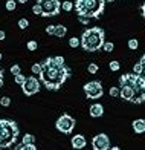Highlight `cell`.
Instances as JSON below:
<instances>
[{
  "label": "cell",
  "mask_w": 145,
  "mask_h": 150,
  "mask_svg": "<svg viewBox=\"0 0 145 150\" xmlns=\"http://www.w3.org/2000/svg\"><path fill=\"white\" fill-rule=\"evenodd\" d=\"M40 64H41V71L38 74L40 83H43L44 87L49 91H58L72 75L70 67L66 64L64 57L61 55L49 57L43 60Z\"/></svg>",
  "instance_id": "6da1fadb"
},
{
  "label": "cell",
  "mask_w": 145,
  "mask_h": 150,
  "mask_svg": "<svg viewBox=\"0 0 145 150\" xmlns=\"http://www.w3.org/2000/svg\"><path fill=\"white\" fill-rule=\"evenodd\" d=\"M119 97L133 104H142L145 101V72L136 75L133 72L119 77Z\"/></svg>",
  "instance_id": "7a4b0ae2"
},
{
  "label": "cell",
  "mask_w": 145,
  "mask_h": 150,
  "mask_svg": "<svg viewBox=\"0 0 145 150\" xmlns=\"http://www.w3.org/2000/svg\"><path fill=\"white\" fill-rule=\"evenodd\" d=\"M106 43V32L99 26H93V28H87L80 38V46L82 51L86 52H95L102 49Z\"/></svg>",
  "instance_id": "3957f363"
},
{
  "label": "cell",
  "mask_w": 145,
  "mask_h": 150,
  "mask_svg": "<svg viewBox=\"0 0 145 150\" xmlns=\"http://www.w3.org/2000/svg\"><path fill=\"white\" fill-rule=\"evenodd\" d=\"M107 0H75L77 16L86 18H99L106 9Z\"/></svg>",
  "instance_id": "277c9868"
},
{
  "label": "cell",
  "mask_w": 145,
  "mask_h": 150,
  "mask_svg": "<svg viewBox=\"0 0 145 150\" xmlns=\"http://www.w3.org/2000/svg\"><path fill=\"white\" fill-rule=\"evenodd\" d=\"M20 129L15 121L0 118V149H9L17 142Z\"/></svg>",
  "instance_id": "5b68a950"
},
{
  "label": "cell",
  "mask_w": 145,
  "mask_h": 150,
  "mask_svg": "<svg viewBox=\"0 0 145 150\" xmlns=\"http://www.w3.org/2000/svg\"><path fill=\"white\" fill-rule=\"evenodd\" d=\"M37 5L41 9V17H55L61 11L60 0H37Z\"/></svg>",
  "instance_id": "8992f818"
},
{
  "label": "cell",
  "mask_w": 145,
  "mask_h": 150,
  "mask_svg": "<svg viewBox=\"0 0 145 150\" xmlns=\"http://www.w3.org/2000/svg\"><path fill=\"white\" fill-rule=\"evenodd\" d=\"M75 126H77V120H75L73 117H70L69 113H63L61 117L57 120V122H55V127H57V130L61 132V133H72Z\"/></svg>",
  "instance_id": "52a82bcc"
},
{
  "label": "cell",
  "mask_w": 145,
  "mask_h": 150,
  "mask_svg": "<svg viewBox=\"0 0 145 150\" xmlns=\"http://www.w3.org/2000/svg\"><path fill=\"white\" fill-rule=\"evenodd\" d=\"M82 89H84V93L89 100H99L104 95V89H102V84L99 81H89Z\"/></svg>",
  "instance_id": "ba28073f"
},
{
  "label": "cell",
  "mask_w": 145,
  "mask_h": 150,
  "mask_svg": "<svg viewBox=\"0 0 145 150\" xmlns=\"http://www.w3.org/2000/svg\"><path fill=\"white\" fill-rule=\"evenodd\" d=\"M22 91L26 97H32V95L38 93L40 91V80H37L35 77H27L26 81L22 84Z\"/></svg>",
  "instance_id": "9c48e42d"
},
{
  "label": "cell",
  "mask_w": 145,
  "mask_h": 150,
  "mask_svg": "<svg viewBox=\"0 0 145 150\" xmlns=\"http://www.w3.org/2000/svg\"><path fill=\"white\" fill-rule=\"evenodd\" d=\"M92 149L93 150H108L110 149V138L106 133H98L92 139Z\"/></svg>",
  "instance_id": "30bf717a"
},
{
  "label": "cell",
  "mask_w": 145,
  "mask_h": 150,
  "mask_svg": "<svg viewBox=\"0 0 145 150\" xmlns=\"http://www.w3.org/2000/svg\"><path fill=\"white\" fill-rule=\"evenodd\" d=\"M70 144H72V147H73V149L81 150V149H84V147H86L87 139L84 138V135H75V136H72Z\"/></svg>",
  "instance_id": "8fae6325"
},
{
  "label": "cell",
  "mask_w": 145,
  "mask_h": 150,
  "mask_svg": "<svg viewBox=\"0 0 145 150\" xmlns=\"http://www.w3.org/2000/svg\"><path fill=\"white\" fill-rule=\"evenodd\" d=\"M92 118H101L102 115H104V107H102L99 103H95L90 106V110H89Z\"/></svg>",
  "instance_id": "7c38bea8"
},
{
  "label": "cell",
  "mask_w": 145,
  "mask_h": 150,
  "mask_svg": "<svg viewBox=\"0 0 145 150\" xmlns=\"http://www.w3.org/2000/svg\"><path fill=\"white\" fill-rule=\"evenodd\" d=\"M132 124H133V130H134V133H137V135L145 133V120H144V118L134 120Z\"/></svg>",
  "instance_id": "4fadbf2b"
},
{
  "label": "cell",
  "mask_w": 145,
  "mask_h": 150,
  "mask_svg": "<svg viewBox=\"0 0 145 150\" xmlns=\"http://www.w3.org/2000/svg\"><path fill=\"white\" fill-rule=\"evenodd\" d=\"M66 34H67V28H66V26H63V25H55V34H53L55 37L63 38Z\"/></svg>",
  "instance_id": "5bb4252c"
},
{
  "label": "cell",
  "mask_w": 145,
  "mask_h": 150,
  "mask_svg": "<svg viewBox=\"0 0 145 150\" xmlns=\"http://www.w3.org/2000/svg\"><path fill=\"white\" fill-rule=\"evenodd\" d=\"M22 144H35V136L32 133H25L22 138Z\"/></svg>",
  "instance_id": "9a60e30c"
},
{
  "label": "cell",
  "mask_w": 145,
  "mask_h": 150,
  "mask_svg": "<svg viewBox=\"0 0 145 150\" xmlns=\"http://www.w3.org/2000/svg\"><path fill=\"white\" fill-rule=\"evenodd\" d=\"M14 150H38L35 144H17L15 147H14Z\"/></svg>",
  "instance_id": "2e32d148"
},
{
  "label": "cell",
  "mask_w": 145,
  "mask_h": 150,
  "mask_svg": "<svg viewBox=\"0 0 145 150\" xmlns=\"http://www.w3.org/2000/svg\"><path fill=\"white\" fill-rule=\"evenodd\" d=\"M127 45H128V49H132V51H136L137 47H139V42H137V38H130Z\"/></svg>",
  "instance_id": "e0dca14e"
},
{
  "label": "cell",
  "mask_w": 145,
  "mask_h": 150,
  "mask_svg": "<svg viewBox=\"0 0 145 150\" xmlns=\"http://www.w3.org/2000/svg\"><path fill=\"white\" fill-rule=\"evenodd\" d=\"M5 8H6V11H15V8H17V2H14V0H6Z\"/></svg>",
  "instance_id": "ac0fdd59"
},
{
  "label": "cell",
  "mask_w": 145,
  "mask_h": 150,
  "mask_svg": "<svg viewBox=\"0 0 145 150\" xmlns=\"http://www.w3.org/2000/svg\"><path fill=\"white\" fill-rule=\"evenodd\" d=\"M110 69H112L113 72H118L119 69H121V64H119V61H116V60H113V61H110Z\"/></svg>",
  "instance_id": "d6986e66"
},
{
  "label": "cell",
  "mask_w": 145,
  "mask_h": 150,
  "mask_svg": "<svg viewBox=\"0 0 145 150\" xmlns=\"http://www.w3.org/2000/svg\"><path fill=\"white\" fill-rule=\"evenodd\" d=\"M61 9H64V11H72V9H73V3L69 2V0H66V2L61 3Z\"/></svg>",
  "instance_id": "ffe728a7"
},
{
  "label": "cell",
  "mask_w": 145,
  "mask_h": 150,
  "mask_svg": "<svg viewBox=\"0 0 145 150\" xmlns=\"http://www.w3.org/2000/svg\"><path fill=\"white\" fill-rule=\"evenodd\" d=\"M26 47H27V51H37V47H38V43L35 42V40H31V42H27Z\"/></svg>",
  "instance_id": "44dd1931"
},
{
  "label": "cell",
  "mask_w": 145,
  "mask_h": 150,
  "mask_svg": "<svg viewBox=\"0 0 145 150\" xmlns=\"http://www.w3.org/2000/svg\"><path fill=\"white\" fill-rule=\"evenodd\" d=\"M27 26H29V20L27 18H20L18 20V28L20 29H26Z\"/></svg>",
  "instance_id": "7402d4cb"
},
{
  "label": "cell",
  "mask_w": 145,
  "mask_h": 150,
  "mask_svg": "<svg viewBox=\"0 0 145 150\" xmlns=\"http://www.w3.org/2000/svg\"><path fill=\"white\" fill-rule=\"evenodd\" d=\"M14 81H15L17 84L22 86L25 81H26V77H25V75H22V74H18V75H15V77H14Z\"/></svg>",
  "instance_id": "603a6c76"
},
{
  "label": "cell",
  "mask_w": 145,
  "mask_h": 150,
  "mask_svg": "<svg viewBox=\"0 0 145 150\" xmlns=\"http://www.w3.org/2000/svg\"><path fill=\"white\" fill-rule=\"evenodd\" d=\"M144 72V67H142V64L141 63H136L134 66H133V74H136V75H141Z\"/></svg>",
  "instance_id": "cb8c5ba5"
},
{
  "label": "cell",
  "mask_w": 145,
  "mask_h": 150,
  "mask_svg": "<svg viewBox=\"0 0 145 150\" xmlns=\"http://www.w3.org/2000/svg\"><path fill=\"white\" fill-rule=\"evenodd\" d=\"M69 46L70 47H78L80 46V38H77V37L69 38Z\"/></svg>",
  "instance_id": "d4e9b609"
},
{
  "label": "cell",
  "mask_w": 145,
  "mask_h": 150,
  "mask_svg": "<svg viewBox=\"0 0 145 150\" xmlns=\"http://www.w3.org/2000/svg\"><path fill=\"white\" fill-rule=\"evenodd\" d=\"M87 71H89V74H96V72H98V64H96V63H90V64H89L87 66Z\"/></svg>",
  "instance_id": "484cf974"
},
{
  "label": "cell",
  "mask_w": 145,
  "mask_h": 150,
  "mask_svg": "<svg viewBox=\"0 0 145 150\" xmlns=\"http://www.w3.org/2000/svg\"><path fill=\"white\" fill-rule=\"evenodd\" d=\"M102 49H104L106 52H112V51L115 49V45H113L112 42H106L104 46H102Z\"/></svg>",
  "instance_id": "4316f807"
},
{
  "label": "cell",
  "mask_w": 145,
  "mask_h": 150,
  "mask_svg": "<svg viewBox=\"0 0 145 150\" xmlns=\"http://www.w3.org/2000/svg\"><path fill=\"white\" fill-rule=\"evenodd\" d=\"M9 104H11V98L9 97H2V98H0V106L8 107Z\"/></svg>",
  "instance_id": "83f0119b"
},
{
  "label": "cell",
  "mask_w": 145,
  "mask_h": 150,
  "mask_svg": "<svg viewBox=\"0 0 145 150\" xmlns=\"http://www.w3.org/2000/svg\"><path fill=\"white\" fill-rule=\"evenodd\" d=\"M11 74L14 75V77H15V75H18V74H22V69H20V66L18 64H14V66H11Z\"/></svg>",
  "instance_id": "f1b7e54d"
},
{
  "label": "cell",
  "mask_w": 145,
  "mask_h": 150,
  "mask_svg": "<svg viewBox=\"0 0 145 150\" xmlns=\"http://www.w3.org/2000/svg\"><path fill=\"white\" fill-rule=\"evenodd\" d=\"M31 71H32V74H34V75H38V74H40V71H41V64H40V63H35V64H32Z\"/></svg>",
  "instance_id": "f546056e"
},
{
  "label": "cell",
  "mask_w": 145,
  "mask_h": 150,
  "mask_svg": "<svg viewBox=\"0 0 145 150\" xmlns=\"http://www.w3.org/2000/svg\"><path fill=\"white\" fill-rule=\"evenodd\" d=\"M110 95L112 97H119V87H110Z\"/></svg>",
  "instance_id": "4dcf8cb0"
},
{
  "label": "cell",
  "mask_w": 145,
  "mask_h": 150,
  "mask_svg": "<svg viewBox=\"0 0 145 150\" xmlns=\"http://www.w3.org/2000/svg\"><path fill=\"white\" fill-rule=\"evenodd\" d=\"M46 32L49 34V35H53V34H55V25H49V26H46Z\"/></svg>",
  "instance_id": "1f68e13d"
},
{
  "label": "cell",
  "mask_w": 145,
  "mask_h": 150,
  "mask_svg": "<svg viewBox=\"0 0 145 150\" xmlns=\"http://www.w3.org/2000/svg\"><path fill=\"white\" fill-rule=\"evenodd\" d=\"M32 12H34L35 16H41V9H40V6H38L37 3L32 6Z\"/></svg>",
  "instance_id": "d6a6232c"
},
{
  "label": "cell",
  "mask_w": 145,
  "mask_h": 150,
  "mask_svg": "<svg viewBox=\"0 0 145 150\" xmlns=\"http://www.w3.org/2000/svg\"><path fill=\"white\" fill-rule=\"evenodd\" d=\"M78 22H80V23H82V25H89V22H90V20L86 18V17H81V16H78Z\"/></svg>",
  "instance_id": "836d02e7"
},
{
  "label": "cell",
  "mask_w": 145,
  "mask_h": 150,
  "mask_svg": "<svg viewBox=\"0 0 145 150\" xmlns=\"http://www.w3.org/2000/svg\"><path fill=\"white\" fill-rule=\"evenodd\" d=\"M3 75H5L3 69H0V87H3Z\"/></svg>",
  "instance_id": "e575fe53"
},
{
  "label": "cell",
  "mask_w": 145,
  "mask_h": 150,
  "mask_svg": "<svg viewBox=\"0 0 145 150\" xmlns=\"http://www.w3.org/2000/svg\"><path fill=\"white\" fill-rule=\"evenodd\" d=\"M139 63L142 64V67H144V72H145V54L141 57V60H139Z\"/></svg>",
  "instance_id": "d590c367"
},
{
  "label": "cell",
  "mask_w": 145,
  "mask_h": 150,
  "mask_svg": "<svg viewBox=\"0 0 145 150\" xmlns=\"http://www.w3.org/2000/svg\"><path fill=\"white\" fill-rule=\"evenodd\" d=\"M141 12H142V17L145 18V0H144V3L141 5Z\"/></svg>",
  "instance_id": "8d00e7d4"
},
{
  "label": "cell",
  "mask_w": 145,
  "mask_h": 150,
  "mask_svg": "<svg viewBox=\"0 0 145 150\" xmlns=\"http://www.w3.org/2000/svg\"><path fill=\"white\" fill-rule=\"evenodd\" d=\"M5 38H6V34H5V31L0 29V42H3Z\"/></svg>",
  "instance_id": "74e56055"
},
{
  "label": "cell",
  "mask_w": 145,
  "mask_h": 150,
  "mask_svg": "<svg viewBox=\"0 0 145 150\" xmlns=\"http://www.w3.org/2000/svg\"><path fill=\"white\" fill-rule=\"evenodd\" d=\"M17 3H26V2H29V0H15Z\"/></svg>",
  "instance_id": "f35d334b"
},
{
  "label": "cell",
  "mask_w": 145,
  "mask_h": 150,
  "mask_svg": "<svg viewBox=\"0 0 145 150\" xmlns=\"http://www.w3.org/2000/svg\"><path fill=\"white\" fill-rule=\"evenodd\" d=\"M108 150H122V149H121V147H110Z\"/></svg>",
  "instance_id": "ab89813d"
},
{
  "label": "cell",
  "mask_w": 145,
  "mask_h": 150,
  "mask_svg": "<svg viewBox=\"0 0 145 150\" xmlns=\"http://www.w3.org/2000/svg\"><path fill=\"white\" fill-rule=\"evenodd\" d=\"M0 61H2V52H0Z\"/></svg>",
  "instance_id": "60d3db41"
},
{
  "label": "cell",
  "mask_w": 145,
  "mask_h": 150,
  "mask_svg": "<svg viewBox=\"0 0 145 150\" xmlns=\"http://www.w3.org/2000/svg\"><path fill=\"white\" fill-rule=\"evenodd\" d=\"M107 2H115V0H107Z\"/></svg>",
  "instance_id": "b9f144b4"
}]
</instances>
